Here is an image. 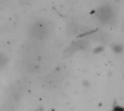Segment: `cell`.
I'll return each instance as SVG.
<instances>
[{"mask_svg":"<svg viewBox=\"0 0 124 111\" xmlns=\"http://www.w3.org/2000/svg\"><path fill=\"white\" fill-rule=\"evenodd\" d=\"M96 15L101 23H108L113 18V11L108 6L101 7L96 11Z\"/></svg>","mask_w":124,"mask_h":111,"instance_id":"obj_1","label":"cell"},{"mask_svg":"<svg viewBox=\"0 0 124 111\" xmlns=\"http://www.w3.org/2000/svg\"><path fill=\"white\" fill-rule=\"evenodd\" d=\"M103 50H104V47L102 46H97V47H96L94 49L93 52L94 53H99V52H101Z\"/></svg>","mask_w":124,"mask_h":111,"instance_id":"obj_6","label":"cell"},{"mask_svg":"<svg viewBox=\"0 0 124 111\" xmlns=\"http://www.w3.org/2000/svg\"><path fill=\"white\" fill-rule=\"evenodd\" d=\"M6 63V59L3 55L0 53V68H2Z\"/></svg>","mask_w":124,"mask_h":111,"instance_id":"obj_4","label":"cell"},{"mask_svg":"<svg viewBox=\"0 0 124 111\" xmlns=\"http://www.w3.org/2000/svg\"><path fill=\"white\" fill-rule=\"evenodd\" d=\"M123 77H124V76H123Z\"/></svg>","mask_w":124,"mask_h":111,"instance_id":"obj_7","label":"cell"},{"mask_svg":"<svg viewBox=\"0 0 124 111\" xmlns=\"http://www.w3.org/2000/svg\"><path fill=\"white\" fill-rule=\"evenodd\" d=\"M112 111H124V107L120 105H115L112 108Z\"/></svg>","mask_w":124,"mask_h":111,"instance_id":"obj_5","label":"cell"},{"mask_svg":"<svg viewBox=\"0 0 124 111\" xmlns=\"http://www.w3.org/2000/svg\"><path fill=\"white\" fill-rule=\"evenodd\" d=\"M85 44H84V42L83 41H78V42H75L73 44H72L69 48H67V49L65 51L66 54L69 55L72 54L74 52H75L76 50L79 49H83V46H85Z\"/></svg>","mask_w":124,"mask_h":111,"instance_id":"obj_2","label":"cell"},{"mask_svg":"<svg viewBox=\"0 0 124 111\" xmlns=\"http://www.w3.org/2000/svg\"><path fill=\"white\" fill-rule=\"evenodd\" d=\"M112 49L113 52L115 53H120L123 50L122 46L120 44H114L112 45Z\"/></svg>","mask_w":124,"mask_h":111,"instance_id":"obj_3","label":"cell"}]
</instances>
